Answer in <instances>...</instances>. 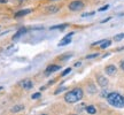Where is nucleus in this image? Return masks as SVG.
Returning <instances> with one entry per match:
<instances>
[{"label":"nucleus","mask_w":124,"mask_h":115,"mask_svg":"<svg viewBox=\"0 0 124 115\" xmlns=\"http://www.w3.org/2000/svg\"><path fill=\"white\" fill-rule=\"evenodd\" d=\"M97 80H98V83H99V85H100L101 88H105V86H107V85H108V80H107L105 76L99 75L97 77Z\"/></svg>","instance_id":"obj_7"},{"label":"nucleus","mask_w":124,"mask_h":115,"mask_svg":"<svg viewBox=\"0 0 124 115\" xmlns=\"http://www.w3.org/2000/svg\"><path fill=\"white\" fill-rule=\"evenodd\" d=\"M5 2H7V0H0V4H5Z\"/></svg>","instance_id":"obj_27"},{"label":"nucleus","mask_w":124,"mask_h":115,"mask_svg":"<svg viewBox=\"0 0 124 115\" xmlns=\"http://www.w3.org/2000/svg\"><path fill=\"white\" fill-rule=\"evenodd\" d=\"M72 35H75L74 32H70V33H68L61 40H60V43H59V46H66V45L70 44L71 43V38H72Z\"/></svg>","instance_id":"obj_4"},{"label":"nucleus","mask_w":124,"mask_h":115,"mask_svg":"<svg viewBox=\"0 0 124 115\" xmlns=\"http://www.w3.org/2000/svg\"><path fill=\"white\" fill-rule=\"evenodd\" d=\"M0 90H2V86H0Z\"/></svg>","instance_id":"obj_28"},{"label":"nucleus","mask_w":124,"mask_h":115,"mask_svg":"<svg viewBox=\"0 0 124 115\" xmlns=\"http://www.w3.org/2000/svg\"><path fill=\"white\" fill-rule=\"evenodd\" d=\"M30 13H31V9H22V10L15 13V17H22V16H25V15H28Z\"/></svg>","instance_id":"obj_11"},{"label":"nucleus","mask_w":124,"mask_h":115,"mask_svg":"<svg viewBox=\"0 0 124 115\" xmlns=\"http://www.w3.org/2000/svg\"><path fill=\"white\" fill-rule=\"evenodd\" d=\"M44 115H45V114H44Z\"/></svg>","instance_id":"obj_29"},{"label":"nucleus","mask_w":124,"mask_h":115,"mask_svg":"<svg viewBox=\"0 0 124 115\" xmlns=\"http://www.w3.org/2000/svg\"><path fill=\"white\" fill-rule=\"evenodd\" d=\"M41 97V94H40V93H33V94H32V99H38V98H40Z\"/></svg>","instance_id":"obj_21"},{"label":"nucleus","mask_w":124,"mask_h":115,"mask_svg":"<svg viewBox=\"0 0 124 115\" xmlns=\"http://www.w3.org/2000/svg\"><path fill=\"white\" fill-rule=\"evenodd\" d=\"M15 51H17V47H16V46H10V47H8V49H6V54L9 55V54H12L13 52H15Z\"/></svg>","instance_id":"obj_15"},{"label":"nucleus","mask_w":124,"mask_h":115,"mask_svg":"<svg viewBox=\"0 0 124 115\" xmlns=\"http://www.w3.org/2000/svg\"><path fill=\"white\" fill-rule=\"evenodd\" d=\"M24 109V106L23 105H16V106H14L13 108H12V112L13 113H18V112H21Z\"/></svg>","instance_id":"obj_13"},{"label":"nucleus","mask_w":124,"mask_h":115,"mask_svg":"<svg viewBox=\"0 0 124 115\" xmlns=\"http://www.w3.org/2000/svg\"><path fill=\"white\" fill-rule=\"evenodd\" d=\"M89 92L90 93H95V92H97V89H95V86H94V85H90V86H89Z\"/></svg>","instance_id":"obj_18"},{"label":"nucleus","mask_w":124,"mask_h":115,"mask_svg":"<svg viewBox=\"0 0 124 115\" xmlns=\"http://www.w3.org/2000/svg\"><path fill=\"white\" fill-rule=\"evenodd\" d=\"M70 71H71V68H67L66 70H64V71H63V73L61 74V76H66V75H68V74H69Z\"/></svg>","instance_id":"obj_19"},{"label":"nucleus","mask_w":124,"mask_h":115,"mask_svg":"<svg viewBox=\"0 0 124 115\" xmlns=\"http://www.w3.org/2000/svg\"><path fill=\"white\" fill-rule=\"evenodd\" d=\"M64 90H66V88H64V86H62V88H59L58 90L55 91V94H59L60 92H62V91H64Z\"/></svg>","instance_id":"obj_22"},{"label":"nucleus","mask_w":124,"mask_h":115,"mask_svg":"<svg viewBox=\"0 0 124 115\" xmlns=\"http://www.w3.org/2000/svg\"><path fill=\"white\" fill-rule=\"evenodd\" d=\"M121 68H122V69L124 70V60H123L122 62H121Z\"/></svg>","instance_id":"obj_26"},{"label":"nucleus","mask_w":124,"mask_h":115,"mask_svg":"<svg viewBox=\"0 0 124 115\" xmlns=\"http://www.w3.org/2000/svg\"><path fill=\"white\" fill-rule=\"evenodd\" d=\"M95 45H100V47H101V49H107V47H109V46L111 45V40H109V39L100 40V41L94 43V44H93V46H95Z\"/></svg>","instance_id":"obj_5"},{"label":"nucleus","mask_w":124,"mask_h":115,"mask_svg":"<svg viewBox=\"0 0 124 115\" xmlns=\"http://www.w3.org/2000/svg\"><path fill=\"white\" fill-rule=\"evenodd\" d=\"M107 101L109 105L117 108H123L124 107V97L121 96L117 92H111L107 96Z\"/></svg>","instance_id":"obj_1"},{"label":"nucleus","mask_w":124,"mask_h":115,"mask_svg":"<svg viewBox=\"0 0 124 115\" xmlns=\"http://www.w3.org/2000/svg\"><path fill=\"white\" fill-rule=\"evenodd\" d=\"M58 10H59L58 6H48V7L46 8V13L52 14V13H56Z\"/></svg>","instance_id":"obj_12"},{"label":"nucleus","mask_w":124,"mask_h":115,"mask_svg":"<svg viewBox=\"0 0 124 115\" xmlns=\"http://www.w3.org/2000/svg\"><path fill=\"white\" fill-rule=\"evenodd\" d=\"M108 8H109V5H105L103 7H101V8H99V12H103V10H107Z\"/></svg>","instance_id":"obj_20"},{"label":"nucleus","mask_w":124,"mask_h":115,"mask_svg":"<svg viewBox=\"0 0 124 115\" xmlns=\"http://www.w3.org/2000/svg\"><path fill=\"white\" fill-rule=\"evenodd\" d=\"M86 112L89 113V114H95V112H97V109H95V107L94 106H87L86 107Z\"/></svg>","instance_id":"obj_14"},{"label":"nucleus","mask_w":124,"mask_h":115,"mask_svg":"<svg viewBox=\"0 0 124 115\" xmlns=\"http://www.w3.org/2000/svg\"><path fill=\"white\" fill-rule=\"evenodd\" d=\"M124 38V32L123 33H120V35H116L115 37H114V40H116V41H120V40H122Z\"/></svg>","instance_id":"obj_17"},{"label":"nucleus","mask_w":124,"mask_h":115,"mask_svg":"<svg viewBox=\"0 0 124 115\" xmlns=\"http://www.w3.org/2000/svg\"><path fill=\"white\" fill-rule=\"evenodd\" d=\"M67 28V24H59V25H53L51 27V30H56V29H64Z\"/></svg>","instance_id":"obj_16"},{"label":"nucleus","mask_w":124,"mask_h":115,"mask_svg":"<svg viewBox=\"0 0 124 115\" xmlns=\"http://www.w3.org/2000/svg\"><path fill=\"white\" fill-rule=\"evenodd\" d=\"M107 96H108L107 91H106V90H103V91L101 92V97H106V98H107Z\"/></svg>","instance_id":"obj_25"},{"label":"nucleus","mask_w":124,"mask_h":115,"mask_svg":"<svg viewBox=\"0 0 124 115\" xmlns=\"http://www.w3.org/2000/svg\"><path fill=\"white\" fill-rule=\"evenodd\" d=\"M105 71H106V74H107V75L113 76V75H115V74H116V71H117V69H116V67H115V66H113V65H110V66H107V67H106V69H105Z\"/></svg>","instance_id":"obj_9"},{"label":"nucleus","mask_w":124,"mask_h":115,"mask_svg":"<svg viewBox=\"0 0 124 115\" xmlns=\"http://www.w3.org/2000/svg\"><path fill=\"white\" fill-rule=\"evenodd\" d=\"M99 55V53H94V54H91V55H87L86 59H93V58H97Z\"/></svg>","instance_id":"obj_23"},{"label":"nucleus","mask_w":124,"mask_h":115,"mask_svg":"<svg viewBox=\"0 0 124 115\" xmlns=\"http://www.w3.org/2000/svg\"><path fill=\"white\" fill-rule=\"evenodd\" d=\"M91 15H94V12H91V13H84L82 16H83V17H86V16H91Z\"/></svg>","instance_id":"obj_24"},{"label":"nucleus","mask_w":124,"mask_h":115,"mask_svg":"<svg viewBox=\"0 0 124 115\" xmlns=\"http://www.w3.org/2000/svg\"><path fill=\"white\" fill-rule=\"evenodd\" d=\"M83 98V90L82 89H74L64 96V100L68 104H75V102L79 101L80 99Z\"/></svg>","instance_id":"obj_2"},{"label":"nucleus","mask_w":124,"mask_h":115,"mask_svg":"<svg viewBox=\"0 0 124 115\" xmlns=\"http://www.w3.org/2000/svg\"><path fill=\"white\" fill-rule=\"evenodd\" d=\"M83 7H84V4H83L82 1H79V0H76V1H72V2L69 4V9H70V10H74V12L80 10Z\"/></svg>","instance_id":"obj_3"},{"label":"nucleus","mask_w":124,"mask_h":115,"mask_svg":"<svg viewBox=\"0 0 124 115\" xmlns=\"http://www.w3.org/2000/svg\"><path fill=\"white\" fill-rule=\"evenodd\" d=\"M60 68H61L60 66H56V65H51V66H48L47 68H46V74L48 75V74H51V73H54V71H56V70H60Z\"/></svg>","instance_id":"obj_10"},{"label":"nucleus","mask_w":124,"mask_h":115,"mask_svg":"<svg viewBox=\"0 0 124 115\" xmlns=\"http://www.w3.org/2000/svg\"><path fill=\"white\" fill-rule=\"evenodd\" d=\"M25 32H27V29H25V28H21V29H18V31L13 36V38H12V39H13L14 41H15V40H17L18 38H21L23 35H25Z\"/></svg>","instance_id":"obj_6"},{"label":"nucleus","mask_w":124,"mask_h":115,"mask_svg":"<svg viewBox=\"0 0 124 115\" xmlns=\"http://www.w3.org/2000/svg\"><path fill=\"white\" fill-rule=\"evenodd\" d=\"M20 85H21L24 90H30V89L32 88V82H31L30 80H23V81H21Z\"/></svg>","instance_id":"obj_8"}]
</instances>
